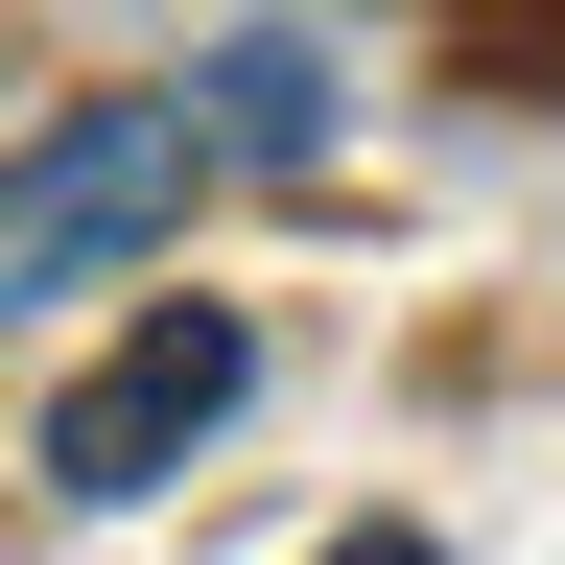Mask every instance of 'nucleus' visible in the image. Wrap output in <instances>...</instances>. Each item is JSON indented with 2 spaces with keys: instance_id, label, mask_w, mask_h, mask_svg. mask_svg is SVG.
<instances>
[{
  "instance_id": "f257e3e1",
  "label": "nucleus",
  "mask_w": 565,
  "mask_h": 565,
  "mask_svg": "<svg viewBox=\"0 0 565 565\" xmlns=\"http://www.w3.org/2000/svg\"><path fill=\"white\" fill-rule=\"evenodd\" d=\"M212 166H236V141H212V95H71L47 141H0V307H71V282L166 259Z\"/></svg>"
},
{
  "instance_id": "f03ea898",
  "label": "nucleus",
  "mask_w": 565,
  "mask_h": 565,
  "mask_svg": "<svg viewBox=\"0 0 565 565\" xmlns=\"http://www.w3.org/2000/svg\"><path fill=\"white\" fill-rule=\"evenodd\" d=\"M236 377H259V330L212 307V282H166V307H141V330L95 353V377H71V401L24 424V471L71 494V519H118V494H166V471L212 448V424H236Z\"/></svg>"
},
{
  "instance_id": "7ed1b4c3",
  "label": "nucleus",
  "mask_w": 565,
  "mask_h": 565,
  "mask_svg": "<svg viewBox=\"0 0 565 565\" xmlns=\"http://www.w3.org/2000/svg\"><path fill=\"white\" fill-rule=\"evenodd\" d=\"M212 141H236V166H307V141H330L307 47H236V71H212Z\"/></svg>"
},
{
  "instance_id": "20e7f679",
  "label": "nucleus",
  "mask_w": 565,
  "mask_h": 565,
  "mask_svg": "<svg viewBox=\"0 0 565 565\" xmlns=\"http://www.w3.org/2000/svg\"><path fill=\"white\" fill-rule=\"evenodd\" d=\"M330 565H448V542H424V519H353V542H330Z\"/></svg>"
}]
</instances>
